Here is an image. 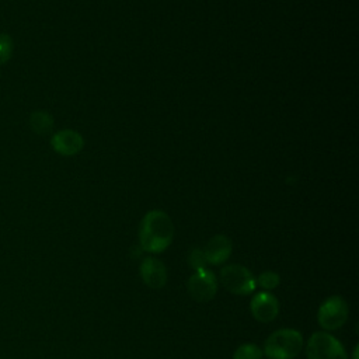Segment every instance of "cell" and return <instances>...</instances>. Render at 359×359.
Masks as SVG:
<instances>
[{
  "mask_svg": "<svg viewBox=\"0 0 359 359\" xmlns=\"http://www.w3.org/2000/svg\"><path fill=\"white\" fill-rule=\"evenodd\" d=\"M174 238L171 217L160 209L147 212L139 226V244L143 251L160 254L168 248Z\"/></svg>",
  "mask_w": 359,
  "mask_h": 359,
  "instance_id": "6da1fadb",
  "label": "cell"
},
{
  "mask_svg": "<svg viewBox=\"0 0 359 359\" xmlns=\"http://www.w3.org/2000/svg\"><path fill=\"white\" fill-rule=\"evenodd\" d=\"M303 349V337L297 330L280 328L273 331L264 344L268 359H294Z\"/></svg>",
  "mask_w": 359,
  "mask_h": 359,
  "instance_id": "7a4b0ae2",
  "label": "cell"
},
{
  "mask_svg": "<svg viewBox=\"0 0 359 359\" xmlns=\"http://www.w3.org/2000/svg\"><path fill=\"white\" fill-rule=\"evenodd\" d=\"M220 282L224 289L237 296H247L257 287L255 276L251 271L240 264H230L222 268Z\"/></svg>",
  "mask_w": 359,
  "mask_h": 359,
  "instance_id": "3957f363",
  "label": "cell"
},
{
  "mask_svg": "<svg viewBox=\"0 0 359 359\" xmlns=\"http://www.w3.org/2000/svg\"><path fill=\"white\" fill-rule=\"evenodd\" d=\"M307 359H348L342 344L325 331L314 332L306 344Z\"/></svg>",
  "mask_w": 359,
  "mask_h": 359,
  "instance_id": "277c9868",
  "label": "cell"
},
{
  "mask_svg": "<svg viewBox=\"0 0 359 359\" xmlns=\"http://www.w3.org/2000/svg\"><path fill=\"white\" fill-rule=\"evenodd\" d=\"M349 309L341 296H331L325 299L317 311V321L325 331L341 328L348 320Z\"/></svg>",
  "mask_w": 359,
  "mask_h": 359,
  "instance_id": "5b68a950",
  "label": "cell"
},
{
  "mask_svg": "<svg viewBox=\"0 0 359 359\" xmlns=\"http://www.w3.org/2000/svg\"><path fill=\"white\" fill-rule=\"evenodd\" d=\"M187 290L189 296L199 303H206L216 296L217 292V280L216 275L205 268L201 271H195L187 282Z\"/></svg>",
  "mask_w": 359,
  "mask_h": 359,
  "instance_id": "8992f818",
  "label": "cell"
},
{
  "mask_svg": "<svg viewBox=\"0 0 359 359\" xmlns=\"http://www.w3.org/2000/svg\"><path fill=\"white\" fill-rule=\"evenodd\" d=\"M250 310L257 321L271 323L279 313V302L271 292L261 290L252 296Z\"/></svg>",
  "mask_w": 359,
  "mask_h": 359,
  "instance_id": "52a82bcc",
  "label": "cell"
},
{
  "mask_svg": "<svg viewBox=\"0 0 359 359\" xmlns=\"http://www.w3.org/2000/svg\"><path fill=\"white\" fill-rule=\"evenodd\" d=\"M50 146L60 156H74L83 150L84 139L73 129H62L52 136Z\"/></svg>",
  "mask_w": 359,
  "mask_h": 359,
  "instance_id": "ba28073f",
  "label": "cell"
},
{
  "mask_svg": "<svg viewBox=\"0 0 359 359\" xmlns=\"http://www.w3.org/2000/svg\"><path fill=\"white\" fill-rule=\"evenodd\" d=\"M205 259L208 262V265H222L224 264L233 251V244L231 240L224 236V234H216L213 236L205 245V248H202Z\"/></svg>",
  "mask_w": 359,
  "mask_h": 359,
  "instance_id": "9c48e42d",
  "label": "cell"
},
{
  "mask_svg": "<svg viewBox=\"0 0 359 359\" xmlns=\"http://www.w3.org/2000/svg\"><path fill=\"white\" fill-rule=\"evenodd\" d=\"M140 278L146 286L161 289L167 283V268L160 259L146 257L140 264Z\"/></svg>",
  "mask_w": 359,
  "mask_h": 359,
  "instance_id": "30bf717a",
  "label": "cell"
},
{
  "mask_svg": "<svg viewBox=\"0 0 359 359\" xmlns=\"http://www.w3.org/2000/svg\"><path fill=\"white\" fill-rule=\"evenodd\" d=\"M29 126L38 135H48L53 129V118L45 111H35L29 116Z\"/></svg>",
  "mask_w": 359,
  "mask_h": 359,
  "instance_id": "8fae6325",
  "label": "cell"
},
{
  "mask_svg": "<svg viewBox=\"0 0 359 359\" xmlns=\"http://www.w3.org/2000/svg\"><path fill=\"white\" fill-rule=\"evenodd\" d=\"M262 349L251 342L240 345L233 353V359H262Z\"/></svg>",
  "mask_w": 359,
  "mask_h": 359,
  "instance_id": "7c38bea8",
  "label": "cell"
},
{
  "mask_svg": "<svg viewBox=\"0 0 359 359\" xmlns=\"http://www.w3.org/2000/svg\"><path fill=\"white\" fill-rule=\"evenodd\" d=\"M255 282H257V285H259L264 290L269 292V290H272V289H275V287L279 286V283H280V276H279L276 272H273V271H264V272H261V273L258 275V278H255Z\"/></svg>",
  "mask_w": 359,
  "mask_h": 359,
  "instance_id": "4fadbf2b",
  "label": "cell"
},
{
  "mask_svg": "<svg viewBox=\"0 0 359 359\" xmlns=\"http://www.w3.org/2000/svg\"><path fill=\"white\" fill-rule=\"evenodd\" d=\"M14 43L8 34H0V65H6L13 55Z\"/></svg>",
  "mask_w": 359,
  "mask_h": 359,
  "instance_id": "5bb4252c",
  "label": "cell"
},
{
  "mask_svg": "<svg viewBox=\"0 0 359 359\" xmlns=\"http://www.w3.org/2000/svg\"><path fill=\"white\" fill-rule=\"evenodd\" d=\"M188 264L192 269L195 271H201V269H205L208 266V262L205 259V255H203V251L202 248H194L189 255H188Z\"/></svg>",
  "mask_w": 359,
  "mask_h": 359,
  "instance_id": "9a60e30c",
  "label": "cell"
},
{
  "mask_svg": "<svg viewBox=\"0 0 359 359\" xmlns=\"http://www.w3.org/2000/svg\"><path fill=\"white\" fill-rule=\"evenodd\" d=\"M352 359H358V348H355V351H353V356H352Z\"/></svg>",
  "mask_w": 359,
  "mask_h": 359,
  "instance_id": "2e32d148",
  "label": "cell"
}]
</instances>
